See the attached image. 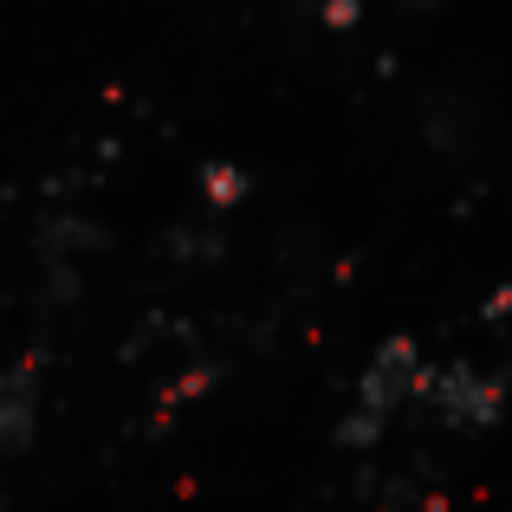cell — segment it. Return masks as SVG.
Here are the masks:
<instances>
[{
    "label": "cell",
    "mask_w": 512,
    "mask_h": 512,
    "mask_svg": "<svg viewBox=\"0 0 512 512\" xmlns=\"http://www.w3.org/2000/svg\"><path fill=\"white\" fill-rule=\"evenodd\" d=\"M480 325H493V331L512 325V279H506V286H493L487 299H480Z\"/></svg>",
    "instance_id": "7"
},
{
    "label": "cell",
    "mask_w": 512,
    "mask_h": 512,
    "mask_svg": "<svg viewBox=\"0 0 512 512\" xmlns=\"http://www.w3.org/2000/svg\"><path fill=\"white\" fill-rule=\"evenodd\" d=\"M415 383H422V350H415V338H383L370 350V363H363L357 402H350V409L389 422V415H402L415 402Z\"/></svg>",
    "instance_id": "2"
},
{
    "label": "cell",
    "mask_w": 512,
    "mask_h": 512,
    "mask_svg": "<svg viewBox=\"0 0 512 512\" xmlns=\"http://www.w3.org/2000/svg\"><path fill=\"white\" fill-rule=\"evenodd\" d=\"M195 188H201V201H208V214H234L240 201L253 195V175L240 163H201Z\"/></svg>",
    "instance_id": "3"
},
{
    "label": "cell",
    "mask_w": 512,
    "mask_h": 512,
    "mask_svg": "<svg viewBox=\"0 0 512 512\" xmlns=\"http://www.w3.org/2000/svg\"><path fill=\"white\" fill-rule=\"evenodd\" d=\"M221 376H227L221 363H195V370H188V376H175V383L163 389V396H156V428H163L169 415L182 409V402H201V396H208L214 383H221Z\"/></svg>",
    "instance_id": "4"
},
{
    "label": "cell",
    "mask_w": 512,
    "mask_h": 512,
    "mask_svg": "<svg viewBox=\"0 0 512 512\" xmlns=\"http://www.w3.org/2000/svg\"><path fill=\"white\" fill-rule=\"evenodd\" d=\"M389 435V422H376V415H363V409H344V422H338V448H376V441Z\"/></svg>",
    "instance_id": "5"
},
{
    "label": "cell",
    "mask_w": 512,
    "mask_h": 512,
    "mask_svg": "<svg viewBox=\"0 0 512 512\" xmlns=\"http://www.w3.org/2000/svg\"><path fill=\"white\" fill-rule=\"evenodd\" d=\"M415 402H428L448 428L480 435V428H493L506 415V376H487L474 363H422Z\"/></svg>",
    "instance_id": "1"
},
{
    "label": "cell",
    "mask_w": 512,
    "mask_h": 512,
    "mask_svg": "<svg viewBox=\"0 0 512 512\" xmlns=\"http://www.w3.org/2000/svg\"><path fill=\"white\" fill-rule=\"evenodd\" d=\"M318 20H325L331 33H350V26L363 20V0H318Z\"/></svg>",
    "instance_id": "6"
}]
</instances>
